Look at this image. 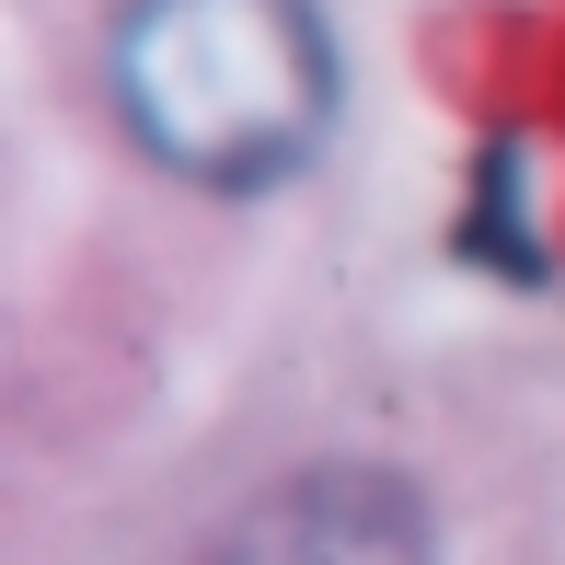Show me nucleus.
Returning <instances> with one entry per match:
<instances>
[{"instance_id": "1", "label": "nucleus", "mask_w": 565, "mask_h": 565, "mask_svg": "<svg viewBox=\"0 0 565 565\" xmlns=\"http://www.w3.org/2000/svg\"><path fill=\"white\" fill-rule=\"evenodd\" d=\"M105 93L162 173L254 196L289 185L335 127V35L312 0H127Z\"/></svg>"}, {"instance_id": "2", "label": "nucleus", "mask_w": 565, "mask_h": 565, "mask_svg": "<svg viewBox=\"0 0 565 565\" xmlns=\"http://www.w3.org/2000/svg\"><path fill=\"white\" fill-rule=\"evenodd\" d=\"M209 565H439V531L404 473L335 461V473H289L277 497H254Z\"/></svg>"}]
</instances>
